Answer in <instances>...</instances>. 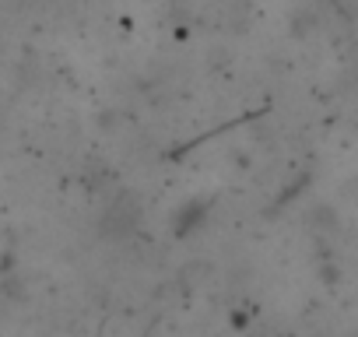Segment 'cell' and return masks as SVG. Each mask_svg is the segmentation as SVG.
<instances>
[{
	"mask_svg": "<svg viewBox=\"0 0 358 337\" xmlns=\"http://www.w3.org/2000/svg\"><path fill=\"white\" fill-rule=\"evenodd\" d=\"M208 215H211V201H187L183 208L176 211V218H172L176 236H190V232H197V229L208 222Z\"/></svg>",
	"mask_w": 358,
	"mask_h": 337,
	"instance_id": "obj_1",
	"label": "cell"
}]
</instances>
